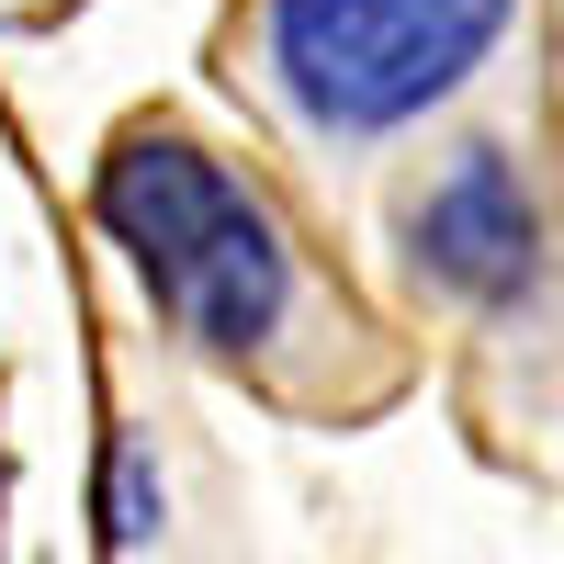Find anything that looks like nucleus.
<instances>
[{"label":"nucleus","instance_id":"obj_1","mask_svg":"<svg viewBox=\"0 0 564 564\" xmlns=\"http://www.w3.org/2000/svg\"><path fill=\"white\" fill-rule=\"evenodd\" d=\"M90 215L124 249L135 294L226 372L294 384L305 361H327L350 339V305H327L282 204L260 181H238L215 148H193L181 124H124L102 181H90Z\"/></svg>","mask_w":564,"mask_h":564},{"label":"nucleus","instance_id":"obj_2","mask_svg":"<svg viewBox=\"0 0 564 564\" xmlns=\"http://www.w3.org/2000/svg\"><path fill=\"white\" fill-rule=\"evenodd\" d=\"M531 0H260L238 79L271 102V124L316 159H361L441 113L475 79Z\"/></svg>","mask_w":564,"mask_h":564},{"label":"nucleus","instance_id":"obj_3","mask_svg":"<svg viewBox=\"0 0 564 564\" xmlns=\"http://www.w3.org/2000/svg\"><path fill=\"white\" fill-rule=\"evenodd\" d=\"M395 249L452 305H520V294H542V193H531V170L508 148H452L395 204Z\"/></svg>","mask_w":564,"mask_h":564},{"label":"nucleus","instance_id":"obj_4","mask_svg":"<svg viewBox=\"0 0 564 564\" xmlns=\"http://www.w3.org/2000/svg\"><path fill=\"white\" fill-rule=\"evenodd\" d=\"M148 531H159V475H148V452L124 441V452H113V520H102V542H113V553H135Z\"/></svg>","mask_w":564,"mask_h":564}]
</instances>
